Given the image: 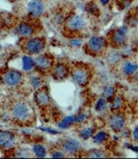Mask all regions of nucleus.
<instances>
[{"label": "nucleus", "mask_w": 138, "mask_h": 159, "mask_svg": "<svg viewBox=\"0 0 138 159\" xmlns=\"http://www.w3.org/2000/svg\"><path fill=\"white\" fill-rule=\"evenodd\" d=\"M30 109L25 102H18L12 108V115L20 121H25L30 116Z\"/></svg>", "instance_id": "1"}, {"label": "nucleus", "mask_w": 138, "mask_h": 159, "mask_svg": "<svg viewBox=\"0 0 138 159\" xmlns=\"http://www.w3.org/2000/svg\"><path fill=\"white\" fill-rule=\"evenodd\" d=\"M45 43L41 38H31L25 43L24 48L29 54H38L44 49Z\"/></svg>", "instance_id": "2"}, {"label": "nucleus", "mask_w": 138, "mask_h": 159, "mask_svg": "<svg viewBox=\"0 0 138 159\" xmlns=\"http://www.w3.org/2000/svg\"><path fill=\"white\" fill-rule=\"evenodd\" d=\"M23 80L22 74L17 70H9L3 76V80L7 86L15 87L20 85Z\"/></svg>", "instance_id": "3"}, {"label": "nucleus", "mask_w": 138, "mask_h": 159, "mask_svg": "<svg viewBox=\"0 0 138 159\" xmlns=\"http://www.w3.org/2000/svg\"><path fill=\"white\" fill-rule=\"evenodd\" d=\"M16 143L15 135L8 131L0 130V148L10 149L14 147Z\"/></svg>", "instance_id": "4"}, {"label": "nucleus", "mask_w": 138, "mask_h": 159, "mask_svg": "<svg viewBox=\"0 0 138 159\" xmlns=\"http://www.w3.org/2000/svg\"><path fill=\"white\" fill-rule=\"evenodd\" d=\"M72 76L75 82L80 86L86 85L90 80V73L81 66L76 67L72 72Z\"/></svg>", "instance_id": "5"}, {"label": "nucleus", "mask_w": 138, "mask_h": 159, "mask_svg": "<svg viewBox=\"0 0 138 159\" xmlns=\"http://www.w3.org/2000/svg\"><path fill=\"white\" fill-rule=\"evenodd\" d=\"M86 26L85 19L80 15H73L67 21V28L70 31H79Z\"/></svg>", "instance_id": "6"}, {"label": "nucleus", "mask_w": 138, "mask_h": 159, "mask_svg": "<svg viewBox=\"0 0 138 159\" xmlns=\"http://www.w3.org/2000/svg\"><path fill=\"white\" fill-rule=\"evenodd\" d=\"M106 46V41L104 37L93 36L88 42L89 50L94 53H99L103 51Z\"/></svg>", "instance_id": "7"}, {"label": "nucleus", "mask_w": 138, "mask_h": 159, "mask_svg": "<svg viewBox=\"0 0 138 159\" xmlns=\"http://www.w3.org/2000/svg\"><path fill=\"white\" fill-rule=\"evenodd\" d=\"M44 11V5L42 0H31L28 5V13L30 16L37 18Z\"/></svg>", "instance_id": "8"}, {"label": "nucleus", "mask_w": 138, "mask_h": 159, "mask_svg": "<svg viewBox=\"0 0 138 159\" xmlns=\"http://www.w3.org/2000/svg\"><path fill=\"white\" fill-rule=\"evenodd\" d=\"M126 39V28L122 27L121 29H118L113 32L112 35L113 43L115 45L121 46L125 43Z\"/></svg>", "instance_id": "9"}, {"label": "nucleus", "mask_w": 138, "mask_h": 159, "mask_svg": "<svg viewBox=\"0 0 138 159\" xmlns=\"http://www.w3.org/2000/svg\"><path fill=\"white\" fill-rule=\"evenodd\" d=\"M15 30H16V33L22 37H30L34 32L33 27L28 22L19 23Z\"/></svg>", "instance_id": "10"}, {"label": "nucleus", "mask_w": 138, "mask_h": 159, "mask_svg": "<svg viewBox=\"0 0 138 159\" xmlns=\"http://www.w3.org/2000/svg\"><path fill=\"white\" fill-rule=\"evenodd\" d=\"M34 65L37 66V68L40 70H47L50 69L52 66V58L46 55H41L34 58Z\"/></svg>", "instance_id": "11"}, {"label": "nucleus", "mask_w": 138, "mask_h": 159, "mask_svg": "<svg viewBox=\"0 0 138 159\" xmlns=\"http://www.w3.org/2000/svg\"><path fill=\"white\" fill-rule=\"evenodd\" d=\"M62 148L63 150L67 154H74L77 152L80 148V143L76 140L74 139H68L64 141L62 143Z\"/></svg>", "instance_id": "12"}, {"label": "nucleus", "mask_w": 138, "mask_h": 159, "mask_svg": "<svg viewBox=\"0 0 138 159\" xmlns=\"http://www.w3.org/2000/svg\"><path fill=\"white\" fill-rule=\"evenodd\" d=\"M68 74V69L64 64H58L52 71V76L56 80H62L66 78Z\"/></svg>", "instance_id": "13"}, {"label": "nucleus", "mask_w": 138, "mask_h": 159, "mask_svg": "<svg viewBox=\"0 0 138 159\" xmlns=\"http://www.w3.org/2000/svg\"><path fill=\"white\" fill-rule=\"evenodd\" d=\"M125 125V119L121 115L115 114L110 119V125L115 131H121Z\"/></svg>", "instance_id": "14"}, {"label": "nucleus", "mask_w": 138, "mask_h": 159, "mask_svg": "<svg viewBox=\"0 0 138 159\" xmlns=\"http://www.w3.org/2000/svg\"><path fill=\"white\" fill-rule=\"evenodd\" d=\"M34 99L39 106H47L50 102L49 94L47 93V91L44 89L38 90L34 94Z\"/></svg>", "instance_id": "15"}, {"label": "nucleus", "mask_w": 138, "mask_h": 159, "mask_svg": "<svg viewBox=\"0 0 138 159\" xmlns=\"http://www.w3.org/2000/svg\"><path fill=\"white\" fill-rule=\"evenodd\" d=\"M138 70V66L136 63L126 62L123 66V71L126 74H135Z\"/></svg>", "instance_id": "16"}, {"label": "nucleus", "mask_w": 138, "mask_h": 159, "mask_svg": "<svg viewBox=\"0 0 138 159\" xmlns=\"http://www.w3.org/2000/svg\"><path fill=\"white\" fill-rule=\"evenodd\" d=\"M34 62L33 60V58L29 56H25L23 57L22 58V66H23V69L25 71H29L31 70L32 67L34 66Z\"/></svg>", "instance_id": "17"}, {"label": "nucleus", "mask_w": 138, "mask_h": 159, "mask_svg": "<svg viewBox=\"0 0 138 159\" xmlns=\"http://www.w3.org/2000/svg\"><path fill=\"white\" fill-rule=\"evenodd\" d=\"M33 150H34V155L37 157H44L46 156V150L43 145L35 144V145L33 146Z\"/></svg>", "instance_id": "18"}, {"label": "nucleus", "mask_w": 138, "mask_h": 159, "mask_svg": "<svg viewBox=\"0 0 138 159\" xmlns=\"http://www.w3.org/2000/svg\"><path fill=\"white\" fill-rule=\"evenodd\" d=\"M108 138V134L105 132H99L97 134H95L93 137V140L96 143H101L104 142L105 140H107Z\"/></svg>", "instance_id": "19"}, {"label": "nucleus", "mask_w": 138, "mask_h": 159, "mask_svg": "<svg viewBox=\"0 0 138 159\" xmlns=\"http://www.w3.org/2000/svg\"><path fill=\"white\" fill-rule=\"evenodd\" d=\"M72 123H74V118L73 117H66L65 119L59 123V127L61 128H67L69 125H72Z\"/></svg>", "instance_id": "20"}, {"label": "nucleus", "mask_w": 138, "mask_h": 159, "mask_svg": "<svg viewBox=\"0 0 138 159\" xmlns=\"http://www.w3.org/2000/svg\"><path fill=\"white\" fill-rule=\"evenodd\" d=\"M108 61H109L111 64H115V63L119 62L120 59H121V56L118 52H111L109 55H108Z\"/></svg>", "instance_id": "21"}, {"label": "nucleus", "mask_w": 138, "mask_h": 159, "mask_svg": "<svg viewBox=\"0 0 138 159\" xmlns=\"http://www.w3.org/2000/svg\"><path fill=\"white\" fill-rule=\"evenodd\" d=\"M30 84L34 89H38L42 85V80L38 76H32L30 78Z\"/></svg>", "instance_id": "22"}, {"label": "nucleus", "mask_w": 138, "mask_h": 159, "mask_svg": "<svg viewBox=\"0 0 138 159\" xmlns=\"http://www.w3.org/2000/svg\"><path fill=\"white\" fill-rule=\"evenodd\" d=\"M114 95V89L112 88V87H107L105 89H104V96L105 97V98H107L109 101H112L113 99V97Z\"/></svg>", "instance_id": "23"}, {"label": "nucleus", "mask_w": 138, "mask_h": 159, "mask_svg": "<svg viewBox=\"0 0 138 159\" xmlns=\"http://www.w3.org/2000/svg\"><path fill=\"white\" fill-rule=\"evenodd\" d=\"M92 134H93V129L89 127V128H85L83 130H81L80 132V136L82 137L83 139H88L91 136Z\"/></svg>", "instance_id": "24"}, {"label": "nucleus", "mask_w": 138, "mask_h": 159, "mask_svg": "<svg viewBox=\"0 0 138 159\" xmlns=\"http://www.w3.org/2000/svg\"><path fill=\"white\" fill-rule=\"evenodd\" d=\"M121 104H122V99H121V97H117V98H115L114 100L113 101L111 109H113V110H117V109H119L121 107Z\"/></svg>", "instance_id": "25"}, {"label": "nucleus", "mask_w": 138, "mask_h": 159, "mask_svg": "<svg viewBox=\"0 0 138 159\" xmlns=\"http://www.w3.org/2000/svg\"><path fill=\"white\" fill-rule=\"evenodd\" d=\"M106 107V101L104 98H101L99 99L97 102V105H96V109L98 111H103L104 109H105Z\"/></svg>", "instance_id": "26"}, {"label": "nucleus", "mask_w": 138, "mask_h": 159, "mask_svg": "<svg viewBox=\"0 0 138 159\" xmlns=\"http://www.w3.org/2000/svg\"><path fill=\"white\" fill-rule=\"evenodd\" d=\"M89 157H105L104 156V154L102 152V151H100V150H92L90 152L89 154Z\"/></svg>", "instance_id": "27"}, {"label": "nucleus", "mask_w": 138, "mask_h": 159, "mask_svg": "<svg viewBox=\"0 0 138 159\" xmlns=\"http://www.w3.org/2000/svg\"><path fill=\"white\" fill-rule=\"evenodd\" d=\"M87 118V115L85 113H81L78 116H76L75 118H74V122H80L83 121L84 119Z\"/></svg>", "instance_id": "28"}, {"label": "nucleus", "mask_w": 138, "mask_h": 159, "mask_svg": "<svg viewBox=\"0 0 138 159\" xmlns=\"http://www.w3.org/2000/svg\"><path fill=\"white\" fill-rule=\"evenodd\" d=\"M52 157H55V158H59V157H63L64 154L62 152H54L52 154Z\"/></svg>", "instance_id": "29"}, {"label": "nucleus", "mask_w": 138, "mask_h": 159, "mask_svg": "<svg viewBox=\"0 0 138 159\" xmlns=\"http://www.w3.org/2000/svg\"><path fill=\"white\" fill-rule=\"evenodd\" d=\"M98 11V7H97V6H95V5L91 6V5H90V12H92V13H94V14H96V11Z\"/></svg>", "instance_id": "30"}, {"label": "nucleus", "mask_w": 138, "mask_h": 159, "mask_svg": "<svg viewBox=\"0 0 138 159\" xmlns=\"http://www.w3.org/2000/svg\"><path fill=\"white\" fill-rule=\"evenodd\" d=\"M133 136H134V138H135L136 141H138V126L135 129V131L133 132Z\"/></svg>", "instance_id": "31"}, {"label": "nucleus", "mask_w": 138, "mask_h": 159, "mask_svg": "<svg viewBox=\"0 0 138 159\" xmlns=\"http://www.w3.org/2000/svg\"><path fill=\"white\" fill-rule=\"evenodd\" d=\"M71 44H73V45H79V44H80V40H74V41L71 42Z\"/></svg>", "instance_id": "32"}, {"label": "nucleus", "mask_w": 138, "mask_h": 159, "mask_svg": "<svg viewBox=\"0 0 138 159\" xmlns=\"http://www.w3.org/2000/svg\"><path fill=\"white\" fill-rule=\"evenodd\" d=\"M100 1H101V2L103 3L104 5H106V4H107V3L109 2V0H100Z\"/></svg>", "instance_id": "33"}, {"label": "nucleus", "mask_w": 138, "mask_h": 159, "mask_svg": "<svg viewBox=\"0 0 138 159\" xmlns=\"http://www.w3.org/2000/svg\"><path fill=\"white\" fill-rule=\"evenodd\" d=\"M1 32H2V27H1V24H0V34H1Z\"/></svg>", "instance_id": "34"}, {"label": "nucleus", "mask_w": 138, "mask_h": 159, "mask_svg": "<svg viewBox=\"0 0 138 159\" xmlns=\"http://www.w3.org/2000/svg\"><path fill=\"white\" fill-rule=\"evenodd\" d=\"M77 1H84V0H77Z\"/></svg>", "instance_id": "35"}]
</instances>
